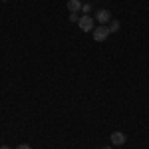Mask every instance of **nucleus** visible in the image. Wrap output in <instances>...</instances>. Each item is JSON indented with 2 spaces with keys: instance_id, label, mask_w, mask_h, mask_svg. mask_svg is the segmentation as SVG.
I'll return each mask as SVG.
<instances>
[{
  "instance_id": "obj_8",
  "label": "nucleus",
  "mask_w": 149,
  "mask_h": 149,
  "mask_svg": "<svg viewBox=\"0 0 149 149\" xmlns=\"http://www.w3.org/2000/svg\"><path fill=\"white\" fill-rule=\"evenodd\" d=\"M16 149H32V147H30V145H26V143H20Z\"/></svg>"
},
{
  "instance_id": "obj_6",
  "label": "nucleus",
  "mask_w": 149,
  "mask_h": 149,
  "mask_svg": "<svg viewBox=\"0 0 149 149\" xmlns=\"http://www.w3.org/2000/svg\"><path fill=\"white\" fill-rule=\"evenodd\" d=\"M117 30H119V22H117V20H113V22L109 24V32H117Z\"/></svg>"
},
{
  "instance_id": "obj_4",
  "label": "nucleus",
  "mask_w": 149,
  "mask_h": 149,
  "mask_svg": "<svg viewBox=\"0 0 149 149\" xmlns=\"http://www.w3.org/2000/svg\"><path fill=\"white\" fill-rule=\"evenodd\" d=\"M109 139H111V143H113V145H123V143H125V135H123L121 131H113Z\"/></svg>"
},
{
  "instance_id": "obj_3",
  "label": "nucleus",
  "mask_w": 149,
  "mask_h": 149,
  "mask_svg": "<svg viewBox=\"0 0 149 149\" xmlns=\"http://www.w3.org/2000/svg\"><path fill=\"white\" fill-rule=\"evenodd\" d=\"M95 20H97L100 24L109 22V20H111V12H109V10H97V14H95Z\"/></svg>"
},
{
  "instance_id": "obj_10",
  "label": "nucleus",
  "mask_w": 149,
  "mask_h": 149,
  "mask_svg": "<svg viewBox=\"0 0 149 149\" xmlns=\"http://www.w3.org/2000/svg\"><path fill=\"white\" fill-rule=\"evenodd\" d=\"M103 149H111V147H103Z\"/></svg>"
},
{
  "instance_id": "obj_7",
  "label": "nucleus",
  "mask_w": 149,
  "mask_h": 149,
  "mask_svg": "<svg viewBox=\"0 0 149 149\" xmlns=\"http://www.w3.org/2000/svg\"><path fill=\"white\" fill-rule=\"evenodd\" d=\"M70 20H72V22H80V16H78V12H70Z\"/></svg>"
},
{
  "instance_id": "obj_2",
  "label": "nucleus",
  "mask_w": 149,
  "mask_h": 149,
  "mask_svg": "<svg viewBox=\"0 0 149 149\" xmlns=\"http://www.w3.org/2000/svg\"><path fill=\"white\" fill-rule=\"evenodd\" d=\"M78 26H80V30H84V32H90V30H93V18L86 14V16H81V18H80Z\"/></svg>"
},
{
  "instance_id": "obj_5",
  "label": "nucleus",
  "mask_w": 149,
  "mask_h": 149,
  "mask_svg": "<svg viewBox=\"0 0 149 149\" xmlns=\"http://www.w3.org/2000/svg\"><path fill=\"white\" fill-rule=\"evenodd\" d=\"M81 0H68V10L70 12H80L81 10Z\"/></svg>"
},
{
  "instance_id": "obj_9",
  "label": "nucleus",
  "mask_w": 149,
  "mask_h": 149,
  "mask_svg": "<svg viewBox=\"0 0 149 149\" xmlns=\"http://www.w3.org/2000/svg\"><path fill=\"white\" fill-rule=\"evenodd\" d=\"M0 149H10V147H8V145H2V147H0Z\"/></svg>"
},
{
  "instance_id": "obj_11",
  "label": "nucleus",
  "mask_w": 149,
  "mask_h": 149,
  "mask_svg": "<svg viewBox=\"0 0 149 149\" xmlns=\"http://www.w3.org/2000/svg\"><path fill=\"white\" fill-rule=\"evenodd\" d=\"M4 2H6V0H4Z\"/></svg>"
},
{
  "instance_id": "obj_1",
  "label": "nucleus",
  "mask_w": 149,
  "mask_h": 149,
  "mask_svg": "<svg viewBox=\"0 0 149 149\" xmlns=\"http://www.w3.org/2000/svg\"><path fill=\"white\" fill-rule=\"evenodd\" d=\"M111 34V32H109V28H107V26H100V28H93V40H95V42H103V40H107V36Z\"/></svg>"
}]
</instances>
